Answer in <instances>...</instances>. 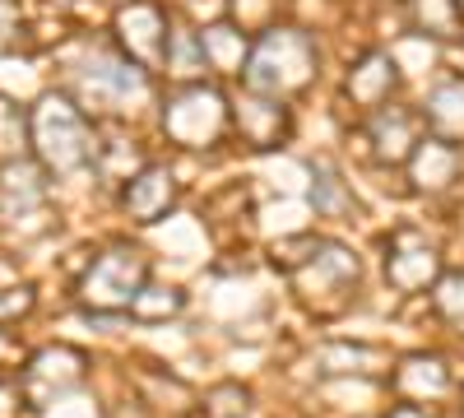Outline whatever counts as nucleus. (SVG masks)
<instances>
[{
  "label": "nucleus",
  "mask_w": 464,
  "mask_h": 418,
  "mask_svg": "<svg viewBox=\"0 0 464 418\" xmlns=\"http://www.w3.org/2000/svg\"><path fill=\"white\" fill-rule=\"evenodd\" d=\"M33 144L43 154V163L61 177L98 168V140H93L89 122L80 117V107H70L65 98H47L33 112Z\"/></svg>",
  "instance_id": "obj_1"
},
{
  "label": "nucleus",
  "mask_w": 464,
  "mask_h": 418,
  "mask_svg": "<svg viewBox=\"0 0 464 418\" xmlns=\"http://www.w3.org/2000/svg\"><path fill=\"white\" fill-rule=\"evenodd\" d=\"M312 70H316L312 43L293 28H275L269 37H260V47L246 61V84H251V93H265V98L284 102L288 93L312 84Z\"/></svg>",
  "instance_id": "obj_2"
},
{
  "label": "nucleus",
  "mask_w": 464,
  "mask_h": 418,
  "mask_svg": "<svg viewBox=\"0 0 464 418\" xmlns=\"http://www.w3.org/2000/svg\"><path fill=\"white\" fill-rule=\"evenodd\" d=\"M144 284H149V256L140 247L116 242L102 256H93L89 275L80 284V297L93 312H130V302L140 297Z\"/></svg>",
  "instance_id": "obj_3"
},
{
  "label": "nucleus",
  "mask_w": 464,
  "mask_h": 418,
  "mask_svg": "<svg viewBox=\"0 0 464 418\" xmlns=\"http://www.w3.org/2000/svg\"><path fill=\"white\" fill-rule=\"evenodd\" d=\"M163 131H168L181 149H209V144H218L223 131H227V102H223L214 89H205V84H190V89H181V93L168 98V107H163Z\"/></svg>",
  "instance_id": "obj_4"
},
{
  "label": "nucleus",
  "mask_w": 464,
  "mask_h": 418,
  "mask_svg": "<svg viewBox=\"0 0 464 418\" xmlns=\"http://www.w3.org/2000/svg\"><path fill=\"white\" fill-rule=\"evenodd\" d=\"M293 288L312 307H343L348 293L358 288V256L339 242H321L316 256L293 270Z\"/></svg>",
  "instance_id": "obj_5"
},
{
  "label": "nucleus",
  "mask_w": 464,
  "mask_h": 418,
  "mask_svg": "<svg viewBox=\"0 0 464 418\" xmlns=\"http://www.w3.org/2000/svg\"><path fill=\"white\" fill-rule=\"evenodd\" d=\"M385 279L400 293H428L441 284V256L428 242H418L413 233H400L385 247Z\"/></svg>",
  "instance_id": "obj_6"
},
{
  "label": "nucleus",
  "mask_w": 464,
  "mask_h": 418,
  "mask_svg": "<svg viewBox=\"0 0 464 418\" xmlns=\"http://www.w3.org/2000/svg\"><path fill=\"white\" fill-rule=\"evenodd\" d=\"M121 205L135 223H159L168 219V209L177 205V177L159 163L140 168L135 177H126V191H121Z\"/></svg>",
  "instance_id": "obj_7"
},
{
  "label": "nucleus",
  "mask_w": 464,
  "mask_h": 418,
  "mask_svg": "<svg viewBox=\"0 0 464 418\" xmlns=\"http://www.w3.org/2000/svg\"><path fill=\"white\" fill-rule=\"evenodd\" d=\"M80 376H84V354L80 349H43L24 367V395L37 404V400H47V395L70 391ZM37 409H43V404H37Z\"/></svg>",
  "instance_id": "obj_8"
},
{
  "label": "nucleus",
  "mask_w": 464,
  "mask_h": 418,
  "mask_svg": "<svg viewBox=\"0 0 464 418\" xmlns=\"http://www.w3.org/2000/svg\"><path fill=\"white\" fill-rule=\"evenodd\" d=\"M232 122H237V135L251 144V149H279L293 131L288 122V107L279 98H265V93H251L237 102V112H232Z\"/></svg>",
  "instance_id": "obj_9"
},
{
  "label": "nucleus",
  "mask_w": 464,
  "mask_h": 418,
  "mask_svg": "<svg viewBox=\"0 0 464 418\" xmlns=\"http://www.w3.org/2000/svg\"><path fill=\"white\" fill-rule=\"evenodd\" d=\"M47 209V177L24 159H10L0 168V214L5 219H28Z\"/></svg>",
  "instance_id": "obj_10"
},
{
  "label": "nucleus",
  "mask_w": 464,
  "mask_h": 418,
  "mask_svg": "<svg viewBox=\"0 0 464 418\" xmlns=\"http://www.w3.org/2000/svg\"><path fill=\"white\" fill-rule=\"evenodd\" d=\"M395 391L404 395V404H432L450 391V367L437 354H413L395 367Z\"/></svg>",
  "instance_id": "obj_11"
},
{
  "label": "nucleus",
  "mask_w": 464,
  "mask_h": 418,
  "mask_svg": "<svg viewBox=\"0 0 464 418\" xmlns=\"http://www.w3.org/2000/svg\"><path fill=\"white\" fill-rule=\"evenodd\" d=\"M422 122H428L432 140H464V80H446L428 93V102H422Z\"/></svg>",
  "instance_id": "obj_12"
},
{
  "label": "nucleus",
  "mask_w": 464,
  "mask_h": 418,
  "mask_svg": "<svg viewBox=\"0 0 464 418\" xmlns=\"http://www.w3.org/2000/svg\"><path fill=\"white\" fill-rule=\"evenodd\" d=\"M372 144H376L381 163H409L422 140H418V126H413L409 112H385L381 107L372 117Z\"/></svg>",
  "instance_id": "obj_13"
},
{
  "label": "nucleus",
  "mask_w": 464,
  "mask_h": 418,
  "mask_svg": "<svg viewBox=\"0 0 464 418\" xmlns=\"http://www.w3.org/2000/svg\"><path fill=\"white\" fill-rule=\"evenodd\" d=\"M409 172H413V181L422 186V191H441V186H450L455 172H459L455 144H446V140H422V144L413 149V159H409Z\"/></svg>",
  "instance_id": "obj_14"
},
{
  "label": "nucleus",
  "mask_w": 464,
  "mask_h": 418,
  "mask_svg": "<svg viewBox=\"0 0 464 418\" xmlns=\"http://www.w3.org/2000/svg\"><path fill=\"white\" fill-rule=\"evenodd\" d=\"M391 89H395V61L391 56H367L353 74H348V98L367 112H381Z\"/></svg>",
  "instance_id": "obj_15"
},
{
  "label": "nucleus",
  "mask_w": 464,
  "mask_h": 418,
  "mask_svg": "<svg viewBox=\"0 0 464 418\" xmlns=\"http://www.w3.org/2000/svg\"><path fill=\"white\" fill-rule=\"evenodd\" d=\"M121 28L126 37L135 33V56L140 61H168V37H163V15L153 10V5H130L121 10Z\"/></svg>",
  "instance_id": "obj_16"
},
{
  "label": "nucleus",
  "mask_w": 464,
  "mask_h": 418,
  "mask_svg": "<svg viewBox=\"0 0 464 418\" xmlns=\"http://www.w3.org/2000/svg\"><path fill=\"white\" fill-rule=\"evenodd\" d=\"M376 363H381V354L372 349V345H330V349H321V372H330V376H362V372H376Z\"/></svg>",
  "instance_id": "obj_17"
},
{
  "label": "nucleus",
  "mask_w": 464,
  "mask_h": 418,
  "mask_svg": "<svg viewBox=\"0 0 464 418\" xmlns=\"http://www.w3.org/2000/svg\"><path fill=\"white\" fill-rule=\"evenodd\" d=\"M200 43H205V61L214 70H242V56H246V37L242 33L209 28V33H200Z\"/></svg>",
  "instance_id": "obj_18"
},
{
  "label": "nucleus",
  "mask_w": 464,
  "mask_h": 418,
  "mask_svg": "<svg viewBox=\"0 0 464 418\" xmlns=\"http://www.w3.org/2000/svg\"><path fill=\"white\" fill-rule=\"evenodd\" d=\"M186 307V293L181 288H159V284H144L140 297L130 302V316L140 321H163V316H177Z\"/></svg>",
  "instance_id": "obj_19"
},
{
  "label": "nucleus",
  "mask_w": 464,
  "mask_h": 418,
  "mask_svg": "<svg viewBox=\"0 0 464 418\" xmlns=\"http://www.w3.org/2000/svg\"><path fill=\"white\" fill-rule=\"evenodd\" d=\"M432 307L446 326L464 330V275H446L437 288H432Z\"/></svg>",
  "instance_id": "obj_20"
},
{
  "label": "nucleus",
  "mask_w": 464,
  "mask_h": 418,
  "mask_svg": "<svg viewBox=\"0 0 464 418\" xmlns=\"http://www.w3.org/2000/svg\"><path fill=\"white\" fill-rule=\"evenodd\" d=\"M24 144H28V122H24V112L0 98V154L14 159V154H24Z\"/></svg>",
  "instance_id": "obj_21"
},
{
  "label": "nucleus",
  "mask_w": 464,
  "mask_h": 418,
  "mask_svg": "<svg viewBox=\"0 0 464 418\" xmlns=\"http://www.w3.org/2000/svg\"><path fill=\"white\" fill-rule=\"evenodd\" d=\"M246 404L251 395L242 386H214L205 395V418H246Z\"/></svg>",
  "instance_id": "obj_22"
},
{
  "label": "nucleus",
  "mask_w": 464,
  "mask_h": 418,
  "mask_svg": "<svg viewBox=\"0 0 464 418\" xmlns=\"http://www.w3.org/2000/svg\"><path fill=\"white\" fill-rule=\"evenodd\" d=\"M422 28L437 37H455V28H459L455 0H422Z\"/></svg>",
  "instance_id": "obj_23"
},
{
  "label": "nucleus",
  "mask_w": 464,
  "mask_h": 418,
  "mask_svg": "<svg viewBox=\"0 0 464 418\" xmlns=\"http://www.w3.org/2000/svg\"><path fill=\"white\" fill-rule=\"evenodd\" d=\"M312 196H316V209L330 214V219L343 214V209H353V200H348V191L339 186V177H325V172H321V181H316V191H312Z\"/></svg>",
  "instance_id": "obj_24"
},
{
  "label": "nucleus",
  "mask_w": 464,
  "mask_h": 418,
  "mask_svg": "<svg viewBox=\"0 0 464 418\" xmlns=\"http://www.w3.org/2000/svg\"><path fill=\"white\" fill-rule=\"evenodd\" d=\"M385 418H432V413L422 409V404H395V409L385 413Z\"/></svg>",
  "instance_id": "obj_25"
}]
</instances>
